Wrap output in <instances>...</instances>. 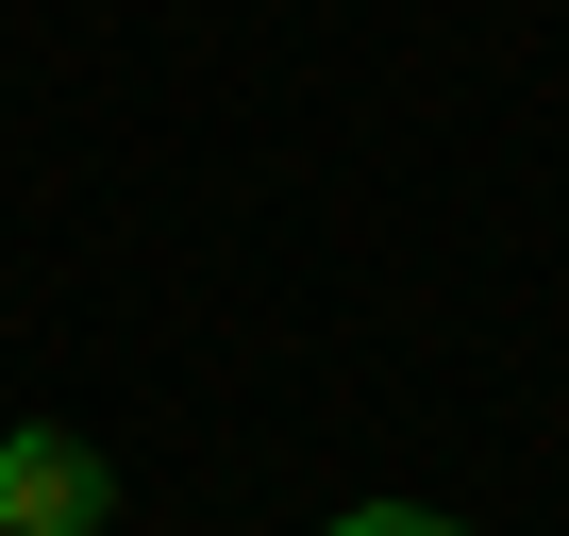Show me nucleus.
<instances>
[{"mask_svg": "<svg viewBox=\"0 0 569 536\" xmlns=\"http://www.w3.org/2000/svg\"><path fill=\"white\" fill-rule=\"evenodd\" d=\"M336 536H469V519H419V503H352Z\"/></svg>", "mask_w": 569, "mask_h": 536, "instance_id": "f03ea898", "label": "nucleus"}, {"mask_svg": "<svg viewBox=\"0 0 569 536\" xmlns=\"http://www.w3.org/2000/svg\"><path fill=\"white\" fill-rule=\"evenodd\" d=\"M101 519H118V469L84 436H51V419L0 436V536H101Z\"/></svg>", "mask_w": 569, "mask_h": 536, "instance_id": "f257e3e1", "label": "nucleus"}]
</instances>
